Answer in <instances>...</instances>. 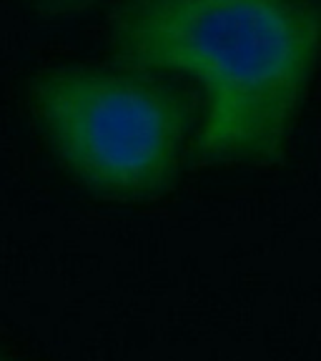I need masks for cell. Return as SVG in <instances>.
<instances>
[{"mask_svg":"<svg viewBox=\"0 0 321 361\" xmlns=\"http://www.w3.org/2000/svg\"><path fill=\"white\" fill-rule=\"evenodd\" d=\"M121 68L178 73L203 93L201 164H277L321 56L316 0H126L111 23Z\"/></svg>","mask_w":321,"mask_h":361,"instance_id":"1","label":"cell"},{"mask_svg":"<svg viewBox=\"0 0 321 361\" xmlns=\"http://www.w3.org/2000/svg\"><path fill=\"white\" fill-rule=\"evenodd\" d=\"M30 103L58 161L111 198L164 193L198 126L183 85L131 68H56L33 83Z\"/></svg>","mask_w":321,"mask_h":361,"instance_id":"2","label":"cell"},{"mask_svg":"<svg viewBox=\"0 0 321 361\" xmlns=\"http://www.w3.org/2000/svg\"><path fill=\"white\" fill-rule=\"evenodd\" d=\"M98 0H35V8H38L40 16L45 18H58V16H73L85 8H90Z\"/></svg>","mask_w":321,"mask_h":361,"instance_id":"3","label":"cell"},{"mask_svg":"<svg viewBox=\"0 0 321 361\" xmlns=\"http://www.w3.org/2000/svg\"><path fill=\"white\" fill-rule=\"evenodd\" d=\"M0 361H6V359H3V356H0Z\"/></svg>","mask_w":321,"mask_h":361,"instance_id":"4","label":"cell"}]
</instances>
